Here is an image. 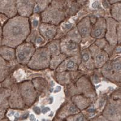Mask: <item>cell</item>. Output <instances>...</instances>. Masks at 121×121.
<instances>
[{
  "label": "cell",
  "mask_w": 121,
  "mask_h": 121,
  "mask_svg": "<svg viewBox=\"0 0 121 121\" xmlns=\"http://www.w3.org/2000/svg\"><path fill=\"white\" fill-rule=\"evenodd\" d=\"M30 33L29 18L17 15L9 18L2 27L1 45L15 48L26 41Z\"/></svg>",
  "instance_id": "obj_1"
},
{
  "label": "cell",
  "mask_w": 121,
  "mask_h": 121,
  "mask_svg": "<svg viewBox=\"0 0 121 121\" xmlns=\"http://www.w3.org/2000/svg\"><path fill=\"white\" fill-rule=\"evenodd\" d=\"M67 8L64 0H53L51 4L40 13L41 22L59 26L67 17Z\"/></svg>",
  "instance_id": "obj_2"
},
{
  "label": "cell",
  "mask_w": 121,
  "mask_h": 121,
  "mask_svg": "<svg viewBox=\"0 0 121 121\" xmlns=\"http://www.w3.org/2000/svg\"><path fill=\"white\" fill-rule=\"evenodd\" d=\"M82 37L76 27H74L60 38V53L67 57L79 55L81 50Z\"/></svg>",
  "instance_id": "obj_3"
},
{
  "label": "cell",
  "mask_w": 121,
  "mask_h": 121,
  "mask_svg": "<svg viewBox=\"0 0 121 121\" xmlns=\"http://www.w3.org/2000/svg\"><path fill=\"white\" fill-rule=\"evenodd\" d=\"M66 86L65 92H67L66 96L67 98H71L76 95H82L91 98L93 102L96 98L95 87L90 79L86 75L80 76L74 82L70 83Z\"/></svg>",
  "instance_id": "obj_4"
},
{
  "label": "cell",
  "mask_w": 121,
  "mask_h": 121,
  "mask_svg": "<svg viewBox=\"0 0 121 121\" xmlns=\"http://www.w3.org/2000/svg\"><path fill=\"white\" fill-rule=\"evenodd\" d=\"M51 55L47 47L44 45L36 48L27 66L30 70L41 71L49 68Z\"/></svg>",
  "instance_id": "obj_5"
},
{
  "label": "cell",
  "mask_w": 121,
  "mask_h": 121,
  "mask_svg": "<svg viewBox=\"0 0 121 121\" xmlns=\"http://www.w3.org/2000/svg\"><path fill=\"white\" fill-rule=\"evenodd\" d=\"M103 77L114 83H121V57L109 60L100 68Z\"/></svg>",
  "instance_id": "obj_6"
},
{
  "label": "cell",
  "mask_w": 121,
  "mask_h": 121,
  "mask_svg": "<svg viewBox=\"0 0 121 121\" xmlns=\"http://www.w3.org/2000/svg\"><path fill=\"white\" fill-rule=\"evenodd\" d=\"M102 114L109 121H121V99H107Z\"/></svg>",
  "instance_id": "obj_7"
},
{
  "label": "cell",
  "mask_w": 121,
  "mask_h": 121,
  "mask_svg": "<svg viewBox=\"0 0 121 121\" xmlns=\"http://www.w3.org/2000/svg\"><path fill=\"white\" fill-rule=\"evenodd\" d=\"M36 47L33 43L25 41L15 48V56L17 63L27 65L33 56Z\"/></svg>",
  "instance_id": "obj_8"
},
{
  "label": "cell",
  "mask_w": 121,
  "mask_h": 121,
  "mask_svg": "<svg viewBox=\"0 0 121 121\" xmlns=\"http://www.w3.org/2000/svg\"><path fill=\"white\" fill-rule=\"evenodd\" d=\"M18 87L26 107H31L37 99L38 94L32 81L30 80L24 81L18 84Z\"/></svg>",
  "instance_id": "obj_9"
},
{
  "label": "cell",
  "mask_w": 121,
  "mask_h": 121,
  "mask_svg": "<svg viewBox=\"0 0 121 121\" xmlns=\"http://www.w3.org/2000/svg\"><path fill=\"white\" fill-rule=\"evenodd\" d=\"M88 48L92 58L95 69H100L110 59L108 54L104 50L98 47L94 43L91 44Z\"/></svg>",
  "instance_id": "obj_10"
},
{
  "label": "cell",
  "mask_w": 121,
  "mask_h": 121,
  "mask_svg": "<svg viewBox=\"0 0 121 121\" xmlns=\"http://www.w3.org/2000/svg\"><path fill=\"white\" fill-rule=\"evenodd\" d=\"M36 0H15L17 13L21 17L29 18L34 13Z\"/></svg>",
  "instance_id": "obj_11"
},
{
  "label": "cell",
  "mask_w": 121,
  "mask_h": 121,
  "mask_svg": "<svg viewBox=\"0 0 121 121\" xmlns=\"http://www.w3.org/2000/svg\"><path fill=\"white\" fill-rule=\"evenodd\" d=\"M81 62V54L71 57H67L58 67L55 71L60 72H76L78 71Z\"/></svg>",
  "instance_id": "obj_12"
},
{
  "label": "cell",
  "mask_w": 121,
  "mask_h": 121,
  "mask_svg": "<svg viewBox=\"0 0 121 121\" xmlns=\"http://www.w3.org/2000/svg\"><path fill=\"white\" fill-rule=\"evenodd\" d=\"M107 22V29L105 35V39L112 45H117V26L118 22L112 17L105 18Z\"/></svg>",
  "instance_id": "obj_13"
},
{
  "label": "cell",
  "mask_w": 121,
  "mask_h": 121,
  "mask_svg": "<svg viewBox=\"0 0 121 121\" xmlns=\"http://www.w3.org/2000/svg\"><path fill=\"white\" fill-rule=\"evenodd\" d=\"M9 105L13 108L23 109L26 107L19 91L18 84L12 85L10 95L9 98Z\"/></svg>",
  "instance_id": "obj_14"
},
{
  "label": "cell",
  "mask_w": 121,
  "mask_h": 121,
  "mask_svg": "<svg viewBox=\"0 0 121 121\" xmlns=\"http://www.w3.org/2000/svg\"><path fill=\"white\" fill-rule=\"evenodd\" d=\"M93 24L90 17H85L81 19L76 24V28L82 37V42L83 44L88 41L91 38L90 34ZM93 39V38H92Z\"/></svg>",
  "instance_id": "obj_15"
},
{
  "label": "cell",
  "mask_w": 121,
  "mask_h": 121,
  "mask_svg": "<svg viewBox=\"0 0 121 121\" xmlns=\"http://www.w3.org/2000/svg\"><path fill=\"white\" fill-rule=\"evenodd\" d=\"M38 30L41 36L47 43L55 39L58 33V26L52 24L41 22Z\"/></svg>",
  "instance_id": "obj_16"
},
{
  "label": "cell",
  "mask_w": 121,
  "mask_h": 121,
  "mask_svg": "<svg viewBox=\"0 0 121 121\" xmlns=\"http://www.w3.org/2000/svg\"><path fill=\"white\" fill-rule=\"evenodd\" d=\"M81 62L79 65L78 71L81 72H93L95 70L93 61L88 48H85L81 50Z\"/></svg>",
  "instance_id": "obj_17"
},
{
  "label": "cell",
  "mask_w": 121,
  "mask_h": 121,
  "mask_svg": "<svg viewBox=\"0 0 121 121\" xmlns=\"http://www.w3.org/2000/svg\"><path fill=\"white\" fill-rule=\"evenodd\" d=\"M107 29V22L105 18L99 17L93 24L91 31V38L95 39L105 38Z\"/></svg>",
  "instance_id": "obj_18"
},
{
  "label": "cell",
  "mask_w": 121,
  "mask_h": 121,
  "mask_svg": "<svg viewBox=\"0 0 121 121\" xmlns=\"http://www.w3.org/2000/svg\"><path fill=\"white\" fill-rule=\"evenodd\" d=\"M81 112L78 108L73 104L71 99L67 100L58 110L56 114V117L64 119L70 116L77 114Z\"/></svg>",
  "instance_id": "obj_19"
},
{
  "label": "cell",
  "mask_w": 121,
  "mask_h": 121,
  "mask_svg": "<svg viewBox=\"0 0 121 121\" xmlns=\"http://www.w3.org/2000/svg\"><path fill=\"white\" fill-rule=\"evenodd\" d=\"M0 13L9 18L18 15L15 0H0Z\"/></svg>",
  "instance_id": "obj_20"
},
{
  "label": "cell",
  "mask_w": 121,
  "mask_h": 121,
  "mask_svg": "<svg viewBox=\"0 0 121 121\" xmlns=\"http://www.w3.org/2000/svg\"><path fill=\"white\" fill-rule=\"evenodd\" d=\"M70 99L80 111L87 109L93 102L91 98L82 95H74L71 97Z\"/></svg>",
  "instance_id": "obj_21"
},
{
  "label": "cell",
  "mask_w": 121,
  "mask_h": 121,
  "mask_svg": "<svg viewBox=\"0 0 121 121\" xmlns=\"http://www.w3.org/2000/svg\"><path fill=\"white\" fill-rule=\"evenodd\" d=\"M74 72H60L55 73V79L56 81L61 85H67L75 81L73 77Z\"/></svg>",
  "instance_id": "obj_22"
},
{
  "label": "cell",
  "mask_w": 121,
  "mask_h": 121,
  "mask_svg": "<svg viewBox=\"0 0 121 121\" xmlns=\"http://www.w3.org/2000/svg\"><path fill=\"white\" fill-rule=\"evenodd\" d=\"M0 56L4 59L9 62L10 63H13L17 62L15 56V48L6 46L0 45Z\"/></svg>",
  "instance_id": "obj_23"
},
{
  "label": "cell",
  "mask_w": 121,
  "mask_h": 121,
  "mask_svg": "<svg viewBox=\"0 0 121 121\" xmlns=\"http://www.w3.org/2000/svg\"><path fill=\"white\" fill-rule=\"evenodd\" d=\"M12 64L3 59L0 56V83L4 82L11 73Z\"/></svg>",
  "instance_id": "obj_24"
},
{
  "label": "cell",
  "mask_w": 121,
  "mask_h": 121,
  "mask_svg": "<svg viewBox=\"0 0 121 121\" xmlns=\"http://www.w3.org/2000/svg\"><path fill=\"white\" fill-rule=\"evenodd\" d=\"M45 45L49 50L51 56L61 53L60 48V39H54L48 42Z\"/></svg>",
  "instance_id": "obj_25"
},
{
  "label": "cell",
  "mask_w": 121,
  "mask_h": 121,
  "mask_svg": "<svg viewBox=\"0 0 121 121\" xmlns=\"http://www.w3.org/2000/svg\"><path fill=\"white\" fill-rule=\"evenodd\" d=\"M111 17L117 22H121V2L114 3L110 7Z\"/></svg>",
  "instance_id": "obj_26"
},
{
  "label": "cell",
  "mask_w": 121,
  "mask_h": 121,
  "mask_svg": "<svg viewBox=\"0 0 121 121\" xmlns=\"http://www.w3.org/2000/svg\"><path fill=\"white\" fill-rule=\"evenodd\" d=\"M66 58V56L62 53H60L58 55H55V56H52L50 58V69L52 70H56Z\"/></svg>",
  "instance_id": "obj_27"
},
{
  "label": "cell",
  "mask_w": 121,
  "mask_h": 121,
  "mask_svg": "<svg viewBox=\"0 0 121 121\" xmlns=\"http://www.w3.org/2000/svg\"><path fill=\"white\" fill-rule=\"evenodd\" d=\"M32 83L38 93H41L47 87V82L41 77H36L32 80Z\"/></svg>",
  "instance_id": "obj_28"
},
{
  "label": "cell",
  "mask_w": 121,
  "mask_h": 121,
  "mask_svg": "<svg viewBox=\"0 0 121 121\" xmlns=\"http://www.w3.org/2000/svg\"><path fill=\"white\" fill-rule=\"evenodd\" d=\"M10 95V90L7 88L0 89V107L4 108V107L9 105V98Z\"/></svg>",
  "instance_id": "obj_29"
},
{
  "label": "cell",
  "mask_w": 121,
  "mask_h": 121,
  "mask_svg": "<svg viewBox=\"0 0 121 121\" xmlns=\"http://www.w3.org/2000/svg\"><path fill=\"white\" fill-rule=\"evenodd\" d=\"M53 0H38L36 6L35 7L34 13H41L44 11L50 4H51Z\"/></svg>",
  "instance_id": "obj_30"
},
{
  "label": "cell",
  "mask_w": 121,
  "mask_h": 121,
  "mask_svg": "<svg viewBox=\"0 0 121 121\" xmlns=\"http://www.w3.org/2000/svg\"><path fill=\"white\" fill-rule=\"evenodd\" d=\"M65 121H90L87 117L80 112L74 115L70 116L65 119Z\"/></svg>",
  "instance_id": "obj_31"
},
{
  "label": "cell",
  "mask_w": 121,
  "mask_h": 121,
  "mask_svg": "<svg viewBox=\"0 0 121 121\" xmlns=\"http://www.w3.org/2000/svg\"><path fill=\"white\" fill-rule=\"evenodd\" d=\"M117 45H121V22H119L117 26Z\"/></svg>",
  "instance_id": "obj_32"
},
{
  "label": "cell",
  "mask_w": 121,
  "mask_h": 121,
  "mask_svg": "<svg viewBox=\"0 0 121 121\" xmlns=\"http://www.w3.org/2000/svg\"><path fill=\"white\" fill-rule=\"evenodd\" d=\"M90 121H109L102 114L100 116H96V117H93Z\"/></svg>",
  "instance_id": "obj_33"
},
{
  "label": "cell",
  "mask_w": 121,
  "mask_h": 121,
  "mask_svg": "<svg viewBox=\"0 0 121 121\" xmlns=\"http://www.w3.org/2000/svg\"><path fill=\"white\" fill-rule=\"evenodd\" d=\"M8 19L9 18L6 17V15H3V14L0 13V25L2 27H3V26L4 24L6 23V22L8 20Z\"/></svg>",
  "instance_id": "obj_34"
},
{
  "label": "cell",
  "mask_w": 121,
  "mask_h": 121,
  "mask_svg": "<svg viewBox=\"0 0 121 121\" xmlns=\"http://www.w3.org/2000/svg\"><path fill=\"white\" fill-rule=\"evenodd\" d=\"M72 1L74 2H76V3H78L80 5H82V4H84L86 3V1H87V0H72Z\"/></svg>",
  "instance_id": "obj_35"
},
{
  "label": "cell",
  "mask_w": 121,
  "mask_h": 121,
  "mask_svg": "<svg viewBox=\"0 0 121 121\" xmlns=\"http://www.w3.org/2000/svg\"><path fill=\"white\" fill-rule=\"evenodd\" d=\"M33 111L35 112V113L37 114H39L40 113H41V111L40 110V108L38 107H35L33 108Z\"/></svg>",
  "instance_id": "obj_36"
},
{
  "label": "cell",
  "mask_w": 121,
  "mask_h": 121,
  "mask_svg": "<svg viewBox=\"0 0 121 121\" xmlns=\"http://www.w3.org/2000/svg\"><path fill=\"white\" fill-rule=\"evenodd\" d=\"M108 3L112 5V4H114V3L121 2V0H108Z\"/></svg>",
  "instance_id": "obj_37"
},
{
  "label": "cell",
  "mask_w": 121,
  "mask_h": 121,
  "mask_svg": "<svg viewBox=\"0 0 121 121\" xmlns=\"http://www.w3.org/2000/svg\"><path fill=\"white\" fill-rule=\"evenodd\" d=\"M50 110V108L45 107V108H44L43 110H42L41 112L43 113V114H45V113H47L48 112H49Z\"/></svg>",
  "instance_id": "obj_38"
},
{
  "label": "cell",
  "mask_w": 121,
  "mask_h": 121,
  "mask_svg": "<svg viewBox=\"0 0 121 121\" xmlns=\"http://www.w3.org/2000/svg\"><path fill=\"white\" fill-rule=\"evenodd\" d=\"M92 6H93V7L94 9H97V8H98V7H99V3H98V1L95 2V3H94L93 4Z\"/></svg>",
  "instance_id": "obj_39"
},
{
  "label": "cell",
  "mask_w": 121,
  "mask_h": 121,
  "mask_svg": "<svg viewBox=\"0 0 121 121\" xmlns=\"http://www.w3.org/2000/svg\"><path fill=\"white\" fill-rule=\"evenodd\" d=\"M2 39V26L0 25V45H1Z\"/></svg>",
  "instance_id": "obj_40"
},
{
  "label": "cell",
  "mask_w": 121,
  "mask_h": 121,
  "mask_svg": "<svg viewBox=\"0 0 121 121\" xmlns=\"http://www.w3.org/2000/svg\"><path fill=\"white\" fill-rule=\"evenodd\" d=\"M30 121H35V118L34 115H33V114H31V115H30Z\"/></svg>",
  "instance_id": "obj_41"
},
{
  "label": "cell",
  "mask_w": 121,
  "mask_h": 121,
  "mask_svg": "<svg viewBox=\"0 0 121 121\" xmlns=\"http://www.w3.org/2000/svg\"><path fill=\"white\" fill-rule=\"evenodd\" d=\"M60 89H61V87H60V86H57L56 88V89H55V92H58V91H59L60 90Z\"/></svg>",
  "instance_id": "obj_42"
},
{
  "label": "cell",
  "mask_w": 121,
  "mask_h": 121,
  "mask_svg": "<svg viewBox=\"0 0 121 121\" xmlns=\"http://www.w3.org/2000/svg\"><path fill=\"white\" fill-rule=\"evenodd\" d=\"M0 121H10L7 118H3L0 120Z\"/></svg>",
  "instance_id": "obj_43"
}]
</instances>
